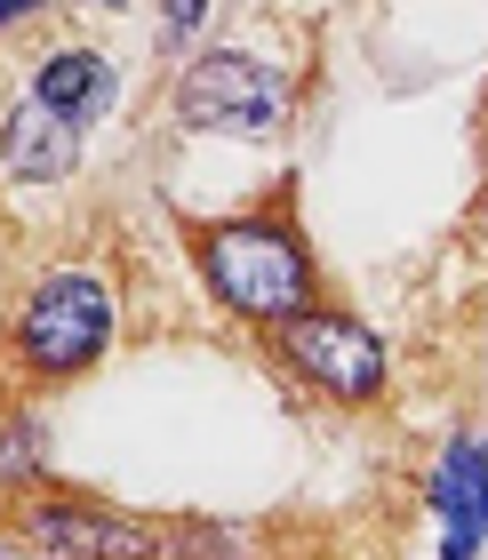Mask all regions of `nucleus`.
Segmentation results:
<instances>
[{"label": "nucleus", "mask_w": 488, "mask_h": 560, "mask_svg": "<svg viewBox=\"0 0 488 560\" xmlns=\"http://www.w3.org/2000/svg\"><path fill=\"white\" fill-rule=\"evenodd\" d=\"M193 265L209 280V296L248 328H280L297 313H313V248H304L289 209H256V217H224L193 233Z\"/></svg>", "instance_id": "1"}, {"label": "nucleus", "mask_w": 488, "mask_h": 560, "mask_svg": "<svg viewBox=\"0 0 488 560\" xmlns=\"http://www.w3.org/2000/svg\"><path fill=\"white\" fill-rule=\"evenodd\" d=\"M105 345H113V289L89 265L48 272L16 304V352L33 376H81V369L105 361Z\"/></svg>", "instance_id": "2"}, {"label": "nucleus", "mask_w": 488, "mask_h": 560, "mask_svg": "<svg viewBox=\"0 0 488 560\" xmlns=\"http://www.w3.org/2000/svg\"><path fill=\"white\" fill-rule=\"evenodd\" d=\"M432 504H441V521H449V560H480V545H488V441L441 456Z\"/></svg>", "instance_id": "7"}, {"label": "nucleus", "mask_w": 488, "mask_h": 560, "mask_svg": "<svg viewBox=\"0 0 488 560\" xmlns=\"http://www.w3.org/2000/svg\"><path fill=\"white\" fill-rule=\"evenodd\" d=\"M33 96L48 113H65V120H89L113 105V65L96 57V48H57V57H40V72H33Z\"/></svg>", "instance_id": "8"}, {"label": "nucleus", "mask_w": 488, "mask_h": 560, "mask_svg": "<svg viewBox=\"0 0 488 560\" xmlns=\"http://www.w3.org/2000/svg\"><path fill=\"white\" fill-rule=\"evenodd\" d=\"M0 168L16 176V185H65L72 168H81V120L48 113L40 96H24L9 113V129H0Z\"/></svg>", "instance_id": "6"}, {"label": "nucleus", "mask_w": 488, "mask_h": 560, "mask_svg": "<svg viewBox=\"0 0 488 560\" xmlns=\"http://www.w3.org/2000/svg\"><path fill=\"white\" fill-rule=\"evenodd\" d=\"M480 233H488V192H480Z\"/></svg>", "instance_id": "11"}, {"label": "nucleus", "mask_w": 488, "mask_h": 560, "mask_svg": "<svg viewBox=\"0 0 488 560\" xmlns=\"http://www.w3.org/2000/svg\"><path fill=\"white\" fill-rule=\"evenodd\" d=\"M289 113V72L256 48H200L176 72V120L193 137H272Z\"/></svg>", "instance_id": "3"}, {"label": "nucleus", "mask_w": 488, "mask_h": 560, "mask_svg": "<svg viewBox=\"0 0 488 560\" xmlns=\"http://www.w3.org/2000/svg\"><path fill=\"white\" fill-rule=\"evenodd\" d=\"M161 16H169V33H193V24L209 16V0H161Z\"/></svg>", "instance_id": "9"}, {"label": "nucleus", "mask_w": 488, "mask_h": 560, "mask_svg": "<svg viewBox=\"0 0 488 560\" xmlns=\"http://www.w3.org/2000/svg\"><path fill=\"white\" fill-rule=\"evenodd\" d=\"M24 16H40V0H0V33H9V24H24Z\"/></svg>", "instance_id": "10"}, {"label": "nucleus", "mask_w": 488, "mask_h": 560, "mask_svg": "<svg viewBox=\"0 0 488 560\" xmlns=\"http://www.w3.org/2000/svg\"><path fill=\"white\" fill-rule=\"evenodd\" d=\"M16 528L57 560H161V528L96 497H24Z\"/></svg>", "instance_id": "5"}, {"label": "nucleus", "mask_w": 488, "mask_h": 560, "mask_svg": "<svg viewBox=\"0 0 488 560\" xmlns=\"http://www.w3.org/2000/svg\"><path fill=\"white\" fill-rule=\"evenodd\" d=\"M272 352H280V369H289L297 385H313L321 400H345V409L384 400V345H376V328H361L352 313L313 304V313L272 328Z\"/></svg>", "instance_id": "4"}]
</instances>
